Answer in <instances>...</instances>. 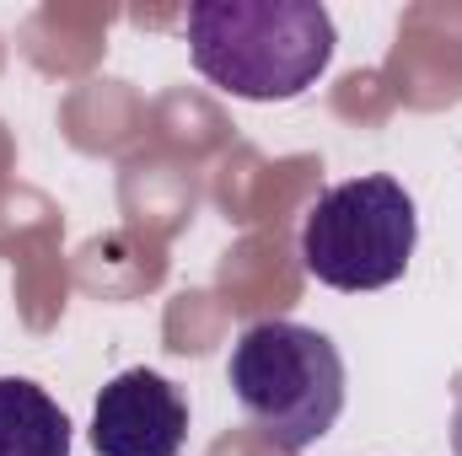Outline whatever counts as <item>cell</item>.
<instances>
[{"instance_id":"cell-1","label":"cell","mask_w":462,"mask_h":456,"mask_svg":"<svg viewBox=\"0 0 462 456\" xmlns=\"http://www.w3.org/2000/svg\"><path fill=\"white\" fill-rule=\"evenodd\" d=\"M334 16L318 0H199L189 54L205 81L242 103H291L334 59Z\"/></svg>"},{"instance_id":"cell-2","label":"cell","mask_w":462,"mask_h":456,"mask_svg":"<svg viewBox=\"0 0 462 456\" xmlns=\"http://www.w3.org/2000/svg\"><path fill=\"white\" fill-rule=\"evenodd\" d=\"M226 381L247 414V424L280 451L318 446L345 414L339 343L307 323H291V317L253 323L231 343Z\"/></svg>"},{"instance_id":"cell-3","label":"cell","mask_w":462,"mask_h":456,"mask_svg":"<svg viewBox=\"0 0 462 456\" xmlns=\"http://www.w3.org/2000/svg\"><path fill=\"white\" fill-rule=\"evenodd\" d=\"M420 242L414 199L398 178L371 172L334 183L301 221V263L328 290H382L403 279Z\"/></svg>"},{"instance_id":"cell-4","label":"cell","mask_w":462,"mask_h":456,"mask_svg":"<svg viewBox=\"0 0 462 456\" xmlns=\"http://www.w3.org/2000/svg\"><path fill=\"white\" fill-rule=\"evenodd\" d=\"M189 441V397L162 370H124L97 392L92 446L97 456H178Z\"/></svg>"},{"instance_id":"cell-5","label":"cell","mask_w":462,"mask_h":456,"mask_svg":"<svg viewBox=\"0 0 462 456\" xmlns=\"http://www.w3.org/2000/svg\"><path fill=\"white\" fill-rule=\"evenodd\" d=\"M0 456H70L65 408L27 376H0Z\"/></svg>"},{"instance_id":"cell-6","label":"cell","mask_w":462,"mask_h":456,"mask_svg":"<svg viewBox=\"0 0 462 456\" xmlns=\"http://www.w3.org/2000/svg\"><path fill=\"white\" fill-rule=\"evenodd\" d=\"M452 456H462V376H457V408H452Z\"/></svg>"}]
</instances>
